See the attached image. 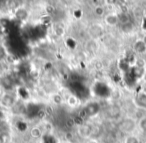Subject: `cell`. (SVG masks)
Masks as SVG:
<instances>
[{"instance_id": "cell-1", "label": "cell", "mask_w": 146, "mask_h": 143, "mask_svg": "<svg viewBox=\"0 0 146 143\" xmlns=\"http://www.w3.org/2000/svg\"><path fill=\"white\" fill-rule=\"evenodd\" d=\"M137 127V121L132 117H126V118L122 119L121 122L119 124V129L124 133L130 134L132 133Z\"/></svg>"}, {"instance_id": "cell-2", "label": "cell", "mask_w": 146, "mask_h": 143, "mask_svg": "<svg viewBox=\"0 0 146 143\" xmlns=\"http://www.w3.org/2000/svg\"><path fill=\"white\" fill-rule=\"evenodd\" d=\"M92 131H93V126L89 124H83L79 128V135L83 138L90 139L92 135Z\"/></svg>"}, {"instance_id": "cell-3", "label": "cell", "mask_w": 146, "mask_h": 143, "mask_svg": "<svg viewBox=\"0 0 146 143\" xmlns=\"http://www.w3.org/2000/svg\"><path fill=\"white\" fill-rule=\"evenodd\" d=\"M121 110L117 105H111L107 108V115L111 119H116L120 116Z\"/></svg>"}, {"instance_id": "cell-4", "label": "cell", "mask_w": 146, "mask_h": 143, "mask_svg": "<svg viewBox=\"0 0 146 143\" xmlns=\"http://www.w3.org/2000/svg\"><path fill=\"white\" fill-rule=\"evenodd\" d=\"M135 104L137 107L146 109V94L144 92H139L135 98Z\"/></svg>"}, {"instance_id": "cell-5", "label": "cell", "mask_w": 146, "mask_h": 143, "mask_svg": "<svg viewBox=\"0 0 146 143\" xmlns=\"http://www.w3.org/2000/svg\"><path fill=\"white\" fill-rule=\"evenodd\" d=\"M133 49L138 54H143V53L146 52V44L143 42L142 39H140V40L135 41L133 45Z\"/></svg>"}, {"instance_id": "cell-6", "label": "cell", "mask_w": 146, "mask_h": 143, "mask_svg": "<svg viewBox=\"0 0 146 143\" xmlns=\"http://www.w3.org/2000/svg\"><path fill=\"white\" fill-rule=\"evenodd\" d=\"M106 24L109 25V26H115L116 24H118L119 22V18H118L117 14H113V13H110V14H107L104 18Z\"/></svg>"}, {"instance_id": "cell-7", "label": "cell", "mask_w": 146, "mask_h": 143, "mask_svg": "<svg viewBox=\"0 0 146 143\" xmlns=\"http://www.w3.org/2000/svg\"><path fill=\"white\" fill-rule=\"evenodd\" d=\"M90 34L93 38H98L102 35V28L99 25H93L89 30Z\"/></svg>"}, {"instance_id": "cell-8", "label": "cell", "mask_w": 146, "mask_h": 143, "mask_svg": "<svg viewBox=\"0 0 146 143\" xmlns=\"http://www.w3.org/2000/svg\"><path fill=\"white\" fill-rule=\"evenodd\" d=\"M30 135L33 138H40L42 136V129H40L39 127H32L30 130Z\"/></svg>"}, {"instance_id": "cell-9", "label": "cell", "mask_w": 146, "mask_h": 143, "mask_svg": "<svg viewBox=\"0 0 146 143\" xmlns=\"http://www.w3.org/2000/svg\"><path fill=\"white\" fill-rule=\"evenodd\" d=\"M137 126L143 133H146V116H142L137 121Z\"/></svg>"}, {"instance_id": "cell-10", "label": "cell", "mask_w": 146, "mask_h": 143, "mask_svg": "<svg viewBox=\"0 0 146 143\" xmlns=\"http://www.w3.org/2000/svg\"><path fill=\"white\" fill-rule=\"evenodd\" d=\"M124 143H140V140L135 135H128L124 140Z\"/></svg>"}, {"instance_id": "cell-11", "label": "cell", "mask_w": 146, "mask_h": 143, "mask_svg": "<svg viewBox=\"0 0 146 143\" xmlns=\"http://www.w3.org/2000/svg\"><path fill=\"white\" fill-rule=\"evenodd\" d=\"M121 27H122V30H123L124 32H130V31H132V29H133V25H132L131 22L122 24Z\"/></svg>"}, {"instance_id": "cell-12", "label": "cell", "mask_w": 146, "mask_h": 143, "mask_svg": "<svg viewBox=\"0 0 146 143\" xmlns=\"http://www.w3.org/2000/svg\"><path fill=\"white\" fill-rule=\"evenodd\" d=\"M67 102H68V104L70 105V106H74V105L77 104L78 100H77V98H76L75 96L70 95V96L68 97V99H67Z\"/></svg>"}, {"instance_id": "cell-13", "label": "cell", "mask_w": 146, "mask_h": 143, "mask_svg": "<svg viewBox=\"0 0 146 143\" xmlns=\"http://www.w3.org/2000/svg\"><path fill=\"white\" fill-rule=\"evenodd\" d=\"M146 66V62L141 58L136 59L135 61V67H139V68H145Z\"/></svg>"}, {"instance_id": "cell-14", "label": "cell", "mask_w": 146, "mask_h": 143, "mask_svg": "<svg viewBox=\"0 0 146 143\" xmlns=\"http://www.w3.org/2000/svg\"><path fill=\"white\" fill-rule=\"evenodd\" d=\"M95 13H96V15H98V16H101V15H103L104 14V8H103V6H96Z\"/></svg>"}, {"instance_id": "cell-15", "label": "cell", "mask_w": 146, "mask_h": 143, "mask_svg": "<svg viewBox=\"0 0 146 143\" xmlns=\"http://www.w3.org/2000/svg\"><path fill=\"white\" fill-rule=\"evenodd\" d=\"M96 6H102L104 3H106V0H93Z\"/></svg>"}, {"instance_id": "cell-16", "label": "cell", "mask_w": 146, "mask_h": 143, "mask_svg": "<svg viewBox=\"0 0 146 143\" xmlns=\"http://www.w3.org/2000/svg\"><path fill=\"white\" fill-rule=\"evenodd\" d=\"M142 92H144L146 94V81H145V83L143 84V86H142Z\"/></svg>"}, {"instance_id": "cell-17", "label": "cell", "mask_w": 146, "mask_h": 143, "mask_svg": "<svg viewBox=\"0 0 146 143\" xmlns=\"http://www.w3.org/2000/svg\"><path fill=\"white\" fill-rule=\"evenodd\" d=\"M87 143H98V142H97V140H96V139H89Z\"/></svg>"}, {"instance_id": "cell-18", "label": "cell", "mask_w": 146, "mask_h": 143, "mask_svg": "<svg viewBox=\"0 0 146 143\" xmlns=\"http://www.w3.org/2000/svg\"><path fill=\"white\" fill-rule=\"evenodd\" d=\"M115 1L116 0H106V3H108V4H113Z\"/></svg>"}, {"instance_id": "cell-19", "label": "cell", "mask_w": 146, "mask_h": 143, "mask_svg": "<svg viewBox=\"0 0 146 143\" xmlns=\"http://www.w3.org/2000/svg\"><path fill=\"white\" fill-rule=\"evenodd\" d=\"M142 40H143V42H144V43H145V44H146V35H145V36H144V37H143V39H142Z\"/></svg>"}, {"instance_id": "cell-20", "label": "cell", "mask_w": 146, "mask_h": 143, "mask_svg": "<svg viewBox=\"0 0 146 143\" xmlns=\"http://www.w3.org/2000/svg\"><path fill=\"white\" fill-rule=\"evenodd\" d=\"M145 70H146V66H145Z\"/></svg>"}, {"instance_id": "cell-21", "label": "cell", "mask_w": 146, "mask_h": 143, "mask_svg": "<svg viewBox=\"0 0 146 143\" xmlns=\"http://www.w3.org/2000/svg\"><path fill=\"white\" fill-rule=\"evenodd\" d=\"M144 143H146V142H144Z\"/></svg>"}]
</instances>
